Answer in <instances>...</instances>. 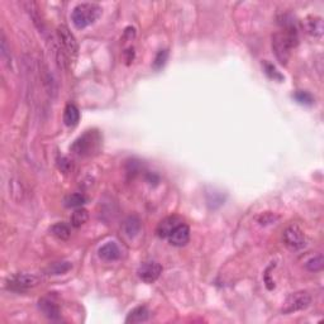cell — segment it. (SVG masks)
Returning a JSON list of instances; mask_svg holds the SVG:
<instances>
[{
  "label": "cell",
  "instance_id": "obj_25",
  "mask_svg": "<svg viewBox=\"0 0 324 324\" xmlns=\"http://www.w3.org/2000/svg\"><path fill=\"white\" fill-rule=\"evenodd\" d=\"M265 73L267 74L268 78L273 79V80L281 81L282 79H284V76H282L281 74L277 71V69H276L272 64H270V62H265Z\"/></svg>",
  "mask_w": 324,
  "mask_h": 324
},
{
  "label": "cell",
  "instance_id": "obj_1",
  "mask_svg": "<svg viewBox=\"0 0 324 324\" xmlns=\"http://www.w3.org/2000/svg\"><path fill=\"white\" fill-rule=\"evenodd\" d=\"M299 43L297 32L292 26L285 28V31L277 32L272 37V49L275 52L276 59L279 60L280 64L286 65L291 56V51Z\"/></svg>",
  "mask_w": 324,
  "mask_h": 324
},
{
  "label": "cell",
  "instance_id": "obj_9",
  "mask_svg": "<svg viewBox=\"0 0 324 324\" xmlns=\"http://www.w3.org/2000/svg\"><path fill=\"white\" fill-rule=\"evenodd\" d=\"M94 134L93 133H86L83 137H80L78 141H75V143L73 145V151L76 152L78 155H88L91 152L93 147H94Z\"/></svg>",
  "mask_w": 324,
  "mask_h": 324
},
{
  "label": "cell",
  "instance_id": "obj_18",
  "mask_svg": "<svg viewBox=\"0 0 324 324\" xmlns=\"http://www.w3.org/2000/svg\"><path fill=\"white\" fill-rule=\"evenodd\" d=\"M23 6L26 7L27 12L30 13L31 18L33 19V23L37 26L38 30H43V22H42V19H41L40 12H38V8H37V4L33 3V2H27V3H23Z\"/></svg>",
  "mask_w": 324,
  "mask_h": 324
},
{
  "label": "cell",
  "instance_id": "obj_3",
  "mask_svg": "<svg viewBox=\"0 0 324 324\" xmlns=\"http://www.w3.org/2000/svg\"><path fill=\"white\" fill-rule=\"evenodd\" d=\"M102 7L95 3H80L71 12V21L76 28L88 27L102 16Z\"/></svg>",
  "mask_w": 324,
  "mask_h": 324
},
{
  "label": "cell",
  "instance_id": "obj_17",
  "mask_svg": "<svg viewBox=\"0 0 324 324\" xmlns=\"http://www.w3.org/2000/svg\"><path fill=\"white\" fill-rule=\"evenodd\" d=\"M50 232H51L52 236L56 237L60 241H66L71 236L70 227L65 224V223H56V224H54L50 228Z\"/></svg>",
  "mask_w": 324,
  "mask_h": 324
},
{
  "label": "cell",
  "instance_id": "obj_4",
  "mask_svg": "<svg viewBox=\"0 0 324 324\" xmlns=\"http://www.w3.org/2000/svg\"><path fill=\"white\" fill-rule=\"evenodd\" d=\"M311 304V296L305 291L294 292V294L289 295L285 300L284 306H282V313L284 314H291L296 313V311L304 310V309L309 308Z\"/></svg>",
  "mask_w": 324,
  "mask_h": 324
},
{
  "label": "cell",
  "instance_id": "obj_6",
  "mask_svg": "<svg viewBox=\"0 0 324 324\" xmlns=\"http://www.w3.org/2000/svg\"><path fill=\"white\" fill-rule=\"evenodd\" d=\"M284 243L292 251H299L306 246L305 234L296 225H290L284 232Z\"/></svg>",
  "mask_w": 324,
  "mask_h": 324
},
{
  "label": "cell",
  "instance_id": "obj_20",
  "mask_svg": "<svg viewBox=\"0 0 324 324\" xmlns=\"http://www.w3.org/2000/svg\"><path fill=\"white\" fill-rule=\"evenodd\" d=\"M89 219V214L85 209H76L71 215V225L75 228L85 224Z\"/></svg>",
  "mask_w": 324,
  "mask_h": 324
},
{
  "label": "cell",
  "instance_id": "obj_15",
  "mask_svg": "<svg viewBox=\"0 0 324 324\" xmlns=\"http://www.w3.org/2000/svg\"><path fill=\"white\" fill-rule=\"evenodd\" d=\"M148 318H150L148 309L146 306H138L128 314V316L126 318V323H145L148 320Z\"/></svg>",
  "mask_w": 324,
  "mask_h": 324
},
{
  "label": "cell",
  "instance_id": "obj_7",
  "mask_svg": "<svg viewBox=\"0 0 324 324\" xmlns=\"http://www.w3.org/2000/svg\"><path fill=\"white\" fill-rule=\"evenodd\" d=\"M161 272H162V267H161L160 263L150 261V262H145L140 266L138 277L146 284H152V282L157 281Z\"/></svg>",
  "mask_w": 324,
  "mask_h": 324
},
{
  "label": "cell",
  "instance_id": "obj_14",
  "mask_svg": "<svg viewBox=\"0 0 324 324\" xmlns=\"http://www.w3.org/2000/svg\"><path fill=\"white\" fill-rule=\"evenodd\" d=\"M80 121V112L74 104H67L64 110V123L67 127H75Z\"/></svg>",
  "mask_w": 324,
  "mask_h": 324
},
{
  "label": "cell",
  "instance_id": "obj_24",
  "mask_svg": "<svg viewBox=\"0 0 324 324\" xmlns=\"http://www.w3.org/2000/svg\"><path fill=\"white\" fill-rule=\"evenodd\" d=\"M0 54H2V57H3L4 62H6L8 66H11V52L8 50V45H7V40L4 33H2V42H0Z\"/></svg>",
  "mask_w": 324,
  "mask_h": 324
},
{
  "label": "cell",
  "instance_id": "obj_8",
  "mask_svg": "<svg viewBox=\"0 0 324 324\" xmlns=\"http://www.w3.org/2000/svg\"><path fill=\"white\" fill-rule=\"evenodd\" d=\"M169 242L175 247H182L190 239V229L186 224L181 223L176 229L169 236Z\"/></svg>",
  "mask_w": 324,
  "mask_h": 324
},
{
  "label": "cell",
  "instance_id": "obj_22",
  "mask_svg": "<svg viewBox=\"0 0 324 324\" xmlns=\"http://www.w3.org/2000/svg\"><path fill=\"white\" fill-rule=\"evenodd\" d=\"M294 99L296 100L299 104H303V105H313L314 102H315V99H314V97L310 94V93H308V91H303V90L296 91V93L294 94Z\"/></svg>",
  "mask_w": 324,
  "mask_h": 324
},
{
  "label": "cell",
  "instance_id": "obj_21",
  "mask_svg": "<svg viewBox=\"0 0 324 324\" xmlns=\"http://www.w3.org/2000/svg\"><path fill=\"white\" fill-rule=\"evenodd\" d=\"M306 270H309L310 272H318V271H321L324 267V258L321 254L316 256V257L310 258L309 261H306L305 263Z\"/></svg>",
  "mask_w": 324,
  "mask_h": 324
},
{
  "label": "cell",
  "instance_id": "obj_23",
  "mask_svg": "<svg viewBox=\"0 0 324 324\" xmlns=\"http://www.w3.org/2000/svg\"><path fill=\"white\" fill-rule=\"evenodd\" d=\"M71 268L70 262H56L49 268V272L51 275H61V273L67 272Z\"/></svg>",
  "mask_w": 324,
  "mask_h": 324
},
{
  "label": "cell",
  "instance_id": "obj_5",
  "mask_svg": "<svg viewBox=\"0 0 324 324\" xmlns=\"http://www.w3.org/2000/svg\"><path fill=\"white\" fill-rule=\"evenodd\" d=\"M40 279L32 273H16L7 281V287L13 291H26L37 286Z\"/></svg>",
  "mask_w": 324,
  "mask_h": 324
},
{
  "label": "cell",
  "instance_id": "obj_16",
  "mask_svg": "<svg viewBox=\"0 0 324 324\" xmlns=\"http://www.w3.org/2000/svg\"><path fill=\"white\" fill-rule=\"evenodd\" d=\"M124 233L128 237H134L140 233L141 230V220L140 218L136 217V215H132V217L127 218L126 222L123 224Z\"/></svg>",
  "mask_w": 324,
  "mask_h": 324
},
{
  "label": "cell",
  "instance_id": "obj_2",
  "mask_svg": "<svg viewBox=\"0 0 324 324\" xmlns=\"http://www.w3.org/2000/svg\"><path fill=\"white\" fill-rule=\"evenodd\" d=\"M56 37H57V56H59V61L62 64L66 62L67 60L75 59L78 55L79 46L76 42V38L71 33V31L66 27V26L61 25L57 27L56 30Z\"/></svg>",
  "mask_w": 324,
  "mask_h": 324
},
{
  "label": "cell",
  "instance_id": "obj_13",
  "mask_svg": "<svg viewBox=\"0 0 324 324\" xmlns=\"http://www.w3.org/2000/svg\"><path fill=\"white\" fill-rule=\"evenodd\" d=\"M305 30L309 35L314 37H320L324 31L323 19L320 17H308L305 19Z\"/></svg>",
  "mask_w": 324,
  "mask_h": 324
},
{
  "label": "cell",
  "instance_id": "obj_12",
  "mask_svg": "<svg viewBox=\"0 0 324 324\" xmlns=\"http://www.w3.org/2000/svg\"><path fill=\"white\" fill-rule=\"evenodd\" d=\"M99 257L104 261H115L121 257V249L115 242H108L99 248Z\"/></svg>",
  "mask_w": 324,
  "mask_h": 324
},
{
  "label": "cell",
  "instance_id": "obj_10",
  "mask_svg": "<svg viewBox=\"0 0 324 324\" xmlns=\"http://www.w3.org/2000/svg\"><path fill=\"white\" fill-rule=\"evenodd\" d=\"M38 309L41 310V313L49 318L50 320H60V316H61V313H60V309L54 301L49 299H41L38 301Z\"/></svg>",
  "mask_w": 324,
  "mask_h": 324
},
{
  "label": "cell",
  "instance_id": "obj_19",
  "mask_svg": "<svg viewBox=\"0 0 324 324\" xmlns=\"http://www.w3.org/2000/svg\"><path fill=\"white\" fill-rule=\"evenodd\" d=\"M86 201V198L83 195V194H71V195L66 196L64 200L65 206L67 208H79V206L84 205Z\"/></svg>",
  "mask_w": 324,
  "mask_h": 324
},
{
  "label": "cell",
  "instance_id": "obj_26",
  "mask_svg": "<svg viewBox=\"0 0 324 324\" xmlns=\"http://www.w3.org/2000/svg\"><path fill=\"white\" fill-rule=\"evenodd\" d=\"M167 56H169V54H167L166 50H161L160 52H158L157 55H156L155 57V62H153V66H155V69H161V67L164 66L165 62H166L167 60Z\"/></svg>",
  "mask_w": 324,
  "mask_h": 324
},
{
  "label": "cell",
  "instance_id": "obj_11",
  "mask_svg": "<svg viewBox=\"0 0 324 324\" xmlns=\"http://www.w3.org/2000/svg\"><path fill=\"white\" fill-rule=\"evenodd\" d=\"M182 220L179 217H169L158 224L157 234L161 238H169L170 234L179 227Z\"/></svg>",
  "mask_w": 324,
  "mask_h": 324
}]
</instances>
